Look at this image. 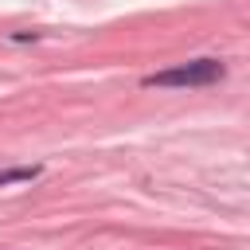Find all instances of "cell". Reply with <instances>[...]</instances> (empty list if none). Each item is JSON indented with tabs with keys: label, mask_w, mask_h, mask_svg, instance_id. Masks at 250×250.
<instances>
[{
	"label": "cell",
	"mask_w": 250,
	"mask_h": 250,
	"mask_svg": "<svg viewBox=\"0 0 250 250\" xmlns=\"http://www.w3.org/2000/svg\"><path fill=\"white\" fill-rule=\"evenodd\" d=\"M35 176H39L35 164H27V168H8V172H0V188H8V184H31Z\"/></svg>",
	"instance_id": "obj_2"
},
{
	"label": "cell",
	"mask_w": 250,
	"mask_h": 250,
	"mask_svg": "<svg viewBox=\"0 0 250 250\" xmlns=\"http://www.w3.org/2000/svg\"><path fill=\"white\" fill-rule=\"evenodd\" d=\"M227 74V66L219 59H195V62H180V66H168V70H156V74H145L141 86H211Z\"/></svg>",
	"instance_id": "obj_1"
}]
</instances>
